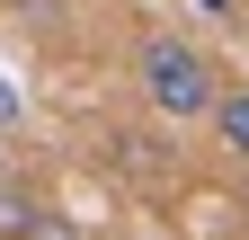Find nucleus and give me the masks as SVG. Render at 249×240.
<instances>
[{
  "instance_id": "f03ea898",
  "label": "nucleus",
  "mask_w": 249,
  "mask_h": 240,
  "mask_svg": "<svg viewBox=\"0 0 249 240\" xmlns=\"http://www.w3.org/2000/svg\"><path fill=\"white\" fill-rule=\"evenodd\" d=\"M213 134H223V142H231V152L249 160V89H231V98H223V107H213Z\"/></svg>"
},
{
  "instance_id": "7ed1b4c3",
  "label": "nucleus",
  "mask_w": 249,
  "mask_h": 240,
  "mask_svg": "<svg viewBox=\"0 0 249 240\" xmlns=\"http://www.w3.org/2000/svg\"><path fill=\"white\" fill-rule=\"evenodd\" d=\"M36 223H45V214H36V196H9V187H0V240H27Z\"/></svg>"
},
{
  "instance_id": "20e7f679",
  "label": "nucleus",
  "mask_w": 249,
  "mask_h": 240,
  "mask_svg": "<svg viewBox=\"0 0 249 240\" xmlns=\"http://www.w3.org/2000/svg\"><path fill=\"white\" fill-rule=\"evenodd\" d=\"M18 107H27V98H18V80L0 71V125H18Z\"/></svg>"
},
{
  "instance_id": "f257e3e1",
  "label": "nucleus",
  "mask_w": 249,
  "mask_h": 240,
  "mask_svg": "<svg viewBox=\"0 0 249 240\" xmlns=\"http://www.w3.org/2000/svg\"><path fill=\"white\" fill-rule=\"evenodd\" d=\"M134 80H142V98L160 107V116H213V107H223L213 63H205L196 45H178V36H151L134 53Z\"/></svg>"
}]
</instances>
